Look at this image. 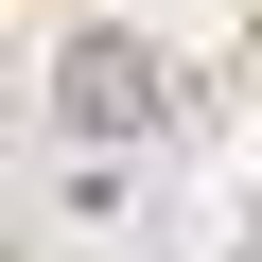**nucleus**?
<instances>
[{
    "label": "nucleus",
    "mask_w": 262,
    "mask_h": 262,
    "mask_svg": "<svg viewBox=\"0 0 262 262\" xmlns=\"http://www.w3.org/2000/svg\"><path fill=\"white\" fill-rule=\"evenodd\" d=\"M53 105L88 122V140H140V105H158V53H122V35H70V70H53Z\"/></svg>",
    "instance_id": "obj_1"
}]
</instances>
